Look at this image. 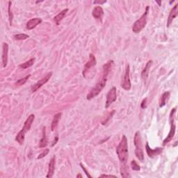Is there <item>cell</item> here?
Wrapping results in <instances>:
<instances>
[{
	"label": "cell",
	"mask_w": 178,
	"mask_h": 178,
	"mask_svg": "<svg viewBox=\"0 0 178 178\" xmlns=\"http://www.w3.org/2000/svg\"><path fill=\"white\" fill-rule=\"evenodd\" d=\"M170 98V92L166 91L162 95L161 100L159 101V106L160 107H163L164 106L166 105V104L168 102V100Z\"/></svg>",
	"instance_id": "44dd1931"
},
{
	"label": "cell",
	"mask_w": 178,
	"mask_h": 178,
	"mask_svg": "<svg viewBox=\"0 0 178 178\" xmlns=\"http://www.w3.org/2000/svg\"><path fill=\"white\" fill-rule=\"evenodd\" d=\"M129 71H130V70H129V65L128 64L127 65L126 68H125V73L121 83V87L123 89H125V90H130L131 86V80L130 78H129Z\"/></svg>",
	"instance_id": "ba28073f"
},
{
	"label": "cell",
	"mask_w": 178,
	"mask_h": 178,
	"mask_svg": "<svg viewBox=\"0 0 178 178\" xmlns=\"http://www.w3.org/2000/svg\"><path fill=\"white\" fill-rule=\"evenodd\" d=\"M115 112H116L115 110H113V111H112V113H111L109 114V116H108L107 118H106L104 121L102 122V125H105V124H106V123H107L108 121H109V119H110V118H111L112 116H113V114L115 113Z\"/></svg>",
	"instance_id": "f1b7e54d"
},
{
	"label": "cell",
	"mask_w": 178,
	"mask_h": 178,
	"mask_svg": "<svg viewBox=\"0 0 178 178\" xmlns=\"http://www.w3.org/2000/svg\"><path fill=\"white\" fill-rule=\"evenodd\" d=\"M42 22V19L40 18H33L32 20H29L27 23L26 27L28 30H32L34 29L36 27H37L38 24H40Z\"/></svg>",
	"instance_id": "5bb4252c"
},
{
	"label": "cell",
	"mask_w": 178,
	"mask_h": 178,
	"mask_svg": "<svg viewBox=\"0 0 178 178\" xmlns=\"http://www.w3.org/2000/svg\"><path fill=\"white\" fill-rule=\"evenodd\" d=\"M35 119V116L34 114H31L29 116L27 119L26 120V121L24 122V126L22 130L19 131V133L17 134V135L15 137V140L19 143L20 145H22L24 141V138H25V134L28 131L30 130L31 127H32L33 123H34Z\"/></svg>",
	"instance_id": "3957f363"
},
{
	"label": "cell",
	"mask_w": 178,
	"mask_h": 178,
	"mask_svg": "<svg viewBox=\"0 0 178 178\" xmlns=\"http://www.w3.org/2000/svg\"><path fill=\"white\" fill-rule=\"evenodd\" d=\"M80 166H81V167H82L83 171H84V173H85V174H86V175L87 177H90V178H92V176L90 175V174H89V173L88 172V171H87V170H86V168H85V166H84V165H83L82 164H80Z\"/></svg>",
	"instance_id": "f546056e"
},
{
	"label": "cell",
	"mask_w": 178,
	"mask_h": 178,
	"mask_svg": "<svg viewBox=\"0 0 178 178\" xmlns=\"http://www.w3.org/2000/svg\"><path fill=\"white\" fill-rule=\"evenodd\" d=\"M177 146V141H176V142L175 143V144H174V146Z\"/></svg>",
	"instance_id": "8d00e7d4"
},
{
	"label": "cell",
	"mask_w": 178,
	"mask_h": 178,
	"mask_svg": "<svg viewBox=\"0 0 178 178\" xmlns=\"http://www.w3.org/2000/svg\"><path fill=\"white\" fill-rule=\"evenodd\" d=\"M50 152V150L49 149H46V150H44L43 152H42V153H40L39 155H38V156L37 157L38 159H42L44 158V156H46L47 155V154L49 153Z\"/></svg>",
	"instance_id": "83f0119b"
},
{
	"label": "cell",
	"mask_w": 178,
	"mask_h": 178,
	"mask_svg": "<svg viewBox=\"0 0 178 178\" xmlns=\"http://www.w3.org/2000/svg\"><path fill=\"white\" fill-rule=\"evenodd\" d=\"M149 9H150V6H148L146 7L144 13L142 15V16H141L139 20H137L136 22H134V24H133L132 31L133 32L135 33V34H139V33L141 32V31L145 28V27L146 26Z\"/></svg>",
	"instance_id": "277c9868"
},
{
	"label": "cell",
	"mask_w": 178,
	"mask_h": 178,
	"mask_svg": "<svg viewBox=\"0 0 178 178\" xmlns=\"http://www.w3.org/2000/svg\"><path fill=\"white\" fill-rule=\"evenodd\" d=\"M31 77V75H29L27 76H26L24 78L19 79L18 81H17V82L15 83L17 85H18V86H22V85H24L25 83L27 82V80L29 79V77Z\"/></svg>",
	"instance_id": "484cf974"
},
{
	"label": "cell",
	"mask_w": 178,
	"mask_h": 178,
	"mask_svg": "<svg viewBox=\"0 0 178 178\" xmlns=\"http://www.w3.org/2000/svg\"><path fill=\"white\" fill-rule=\"evenodd\" d=\"M67 11H68V9H64V10L62 11L61 12H60L59 14L57 15L55 17V18H54V20H55V22L57 23V24H59L60 21L62 20L63 18H64L65 15L67 14Z\"/></svg>",
	"instance_id": "ffe728a7"
},
{
	"label": "cell",
	"mask_w": 178,
	"mask_h": 178,
	"mask_svg": "<svg viewBox=\"0 0 178 178\" xmlns=\"http://www.w3.org/2000/svg\"><path fill=\"white\" fill-rule=\"evenodd\" d=\"M131 167L132 168L133 171H139L141 170V167L139 166V165H138V164H137L136 161H134V160H132V161H131Z\"/></svg>",
	"instance_id": "4316f807"
},
{
	"label": "cell",
	"mask_w": 178,
	"mask_h": 178,
	"mask_svg": "<svg viewBox=\"0 0 178 178\" xmlns=\"http://www.w3.org/2000/svg\"><path fill=\"white\" fill-rule=\"evenodd\" d=\"M106 1H94V4H104V3H106Z\"/></svg>",
	"instance_id": "836d02e7"
},
{
	"label": "cell",
	"mask_w": 178,
	"mask_h": 178,
	"mask_svg": "<svg viewBox=\"0 0 178 178\" xmlns=\"http://www.w3.org/2000/svg\"><path fill=\"white\" fill-rule=\"evenodd\" d=\"M34 62H35V58H32V59L29 60L28 61L25 62V63H22V64H20V65H19V67H21V68H22V69L29 68V67H32V65H34Z\"/></svg>",
	"instance_id": "7402d4cb"
},
{
	"label": "cell",
	"mask_w": 178,
	"mask_h": 178,
	"mask_svg": "<svg viewBox=\"0 0 178 178\" xmlns=\"http://www.w3.org/2000/svg\"><path fill=\"white\" fill-rule=\"evenodd\" d=\"M121 176L124 178H127V177H131V175H129L128 173V170H127V166L125 165L123 166L121 168Z\"/></svg>",
	"instance_id": "603a6c76"
},
{
	"label": "cell",
	"mask_w": 178,
	"mask_h": 178,
	"mask_svg": "<svg viewBox=\"0 0 178 178\" xmlns=\"http://www.w3.org/2000/svg\"><path fill=\"white\" fill-rule=\"evenodd\" d=\"M116 153L118 156L119 160L122 163L125 164L128 159V143L126 136L123 135L122 137L121 142L116 148Z\"/></svg>",
	"instance_id": "7a4b0ae2"
},
{
	"label": "cell",
	"mask_w": 178,
	"mask_h": 178,
	"mask_svg": "<svg viewBox=\"0 0 178 178\" xmlns=\"http://www.w3.org/2000/svg\"><path fill=\"white\" fill-rule=\"evenodd\" d=\"M116 177V176L112 175H100L99 177Z\"/></svg>",
	"instance_id": "d6a6232c"
},
{
	"label": "cell",
	"mask_w": 178,
	"mask_h": 178,
	"mask_svg": "<svg viewBox=\"0 0 178 178\" xmlns=\"http://www.w3.org/2000/svg\"><path fill=\"white\" fill-rule=\"evenodd\" d=\"M146 102H147V98H145V99L143 100L142 103L141 104V107L142 109H145L146 107Z\"/></svg>",
	"instance_id": "4dcf8cb0"
},
{
	"label": "cell",
	"mask_w": 178,
	"mask_h": 178,
	"mask_svg": "<svg viewBox=\"0 0 178 178\" xmlns=\"http://www.w3.org/2000/svg\"><path fill=\"white\" fill-rule=\"evenodd\" d=\"M92 15L96 19H100L102 20V17L104 15V10L101 6H96L95 7L93 10Z\"/></svg>",
	"instance_id": "e0dca14e"
},
{
	"label": "cell",
	"mask_w": 178,
	"mask_h": 178,
	"mask_svg": "<svg viewBox=\"0 0 178 178\" xmlns=\"http://www.w3.org/2000/svg\"><path fill=\"white\" fill-rule=\"evenodd\" d=\"M55 156H53L51 159H50V163H49V168H48V173L46 177L47 178L52 177H53L54 174H55Z\"/></svg>",
	"instance_id": "9a60e30c"
},
{
	"label": "cell",
	"mask_w": 178,
	"mask_h": 178,
	"mask_svg": "<svg viewBox=\"0 0 178 178\" xmlns=\"http://www.w3.org/2000/svg\"><path fill=\"white\" fill-rule=\"evenodd\" d=\"M176 110H177V108H173V109L171 110V113H170L169 121L170 125H171V129H170L169 133H168L167 137H166L163 141V146H166V144H168V143L173 139L174 136H175L176 131V126L175 124V115L176 113Z\"/></svg>",
	"instance_id": "5b68a950"
},
{
	"label": "cell",
	"mask_w": 178,
	"mask_h": 178,
	"mask_svg": "<svg viewBox=\"0 0 178 178\" xmlns=\"http://www.w3.org/2000/svg\"><path fill=\"white\" fill-rule=\"evenodd\" d=\"M9 45L6 42H3L2 44V56H1V61H2V66L6 67L8 63V57H9Z\"/></svg>",
	"instance_id": "7c38bea8"
},
{
	"label": "cell",
	"mask_w": 178,
	"mask_h": 178,
	"mask_svg": "<svg viewBox=\"0 0 178 178\" xmlns=\"http://www.w3.org/2000/svg\"><path fill=\"white\" fill-rule=\"evenodd\" d=\"M146 152L148 154L149 157L150 158H154L156 156L159 155L163 151V148H156L155 149H152L150 148V147L149 146L148 142L146 143Z\"/></svg>",
	"instance_id": "30bf717a"
},
{
	"label": "cell",
	"mask_w": 178,
	"mask_h": 178,
	"mask_svg": "<svg viewBox=\"0 0 178 178\" xmlns=\"http://www.w3.org/2000/svg\"><path fill=\"white\" fill-rule=\"evenodd\" d=\"M96 63H97V61H96L95 57L93 54H90V59H89V61L86 63V65H85V66H84V70H83V75L85 77L86 73L88 72L89 70L92 67L95 66V65H96Z\"/></svg>",
	"instance_id": "8fae6325"
},
{
	"label": "cell",
	"mask_w": 178,
	"mask_h": 178,
	"mask_svg": "<svg viewBox=\"0 0 178 178\" xmlns=\"http://www.w3.org/2000/svg\"><path fill=\"white\" fill-rule=\"evenodd\" d=\"M156 3L158 4L159 6H161V1H156Z\"/></svg>",
	"instance_id": "d590c367"
},
{
	"label": "cell",
	"mask_w": 178,
	"mask_h": 178,
	"mask_svg": "<svg viewBox=\"0 0 178 178\" xmlns=\"http://www.w3.org/2000/svg\"><path fill=\"white\" fill-rule=\"evenodd\" d=\"M77 177H81V178H82L83 177H82V175H81V174H78V175H77Z\"/></svg>",
	"instance_id": "e575fe53"
},
{
	"label": "cell",
	"mask_w": 178,
	"mask_h": 178,
	"mask_svg": "<svg viewBox=\"0 0 178 178\" xmlns=\"http://www.w3.org/2000/svg\"><path fill=\"white\" fill-rule=\"evenodd\" d=\"M178 13V4H175L173 9H171V12L169 13L168 18V22H167V27H169L170 25L172 24L174 19L177 17Z\"/></svg>",
	"instance_id": "4fadbf2b"
},
{
	"label": "cell",
	"mask_w": 178,
	"mask_h": 178,
	"mask_svg": "<svg viewBox=\"0 0 178 178\" xmlns=\"http://www.w3.org/2000/svg\"><path fill=\"white\" fill-rule=\"evenodd\" d=\"M134 143L135 146V154L138 158V159L141 161H144V154L143 150L142 141H141V136L139 131H136L134 135Z\"/></svg>",
	"instance_id": "8992f818"
},
{
	"label": "cell",
	"mask_w": 178,
	"mask_h": 178,
	"mask_svg": "<svg viewBox=\"0 0 178 178\" xmlns=\"http://www.w3.org/2000/svg\"><path fill=\"white\" fill-rule=\"evenodd\" d=\"M61 116H62L61 113H58L56 114V115H55V116H54V118H53V120H52V122L51 124L52 131H54L56 128H57L59 120L61 119Z\"/></svg>",
	"instance_id": "ac0fdd59"
},
{
	"label": "cell",
	"mask_w": 178,
	"mask_h": 178,
	"mask_svg": "<svg viewBox=\"0 0 178 178\" xmlns=\"http://www.w3.org/2000/svg\"><path fill=\"white\" fill-rule=\"evenodd\" d=\"M152 64V60H150V61H148L147 62L146 66H145L144 69L143 70L142 72H141V77H142V79H144V80L146 82L147 80V79H148V75H149V72H150V69L151 65Z\"/></svg>",
	"instance_id": "2e32d148"
},
{
	"label": "cell",
	"mask_w": 178,
	"mask_h": 178,
	"mask_svg": "<svg viewBox=\"0 0 178 178\" xmlns=\"http://www.w3.org/2000/svg\"><path fill=\"white\" fill-rule=\"evenodd\" d=\"M11 1H9V8H8V13H9V22H10V25L12 24L13 22V15L12 13V11L11 10Z\"/></svg>",
	"instance_id": "d4e9b609"
},
{
	"label": "cell",
	"mask_w": 178,
	"mask_h": 178,
	"mask_svg": "<svg viewBox=\"0 0 178 178\" xmlns=\"http://www.w3.org/2000/svg\"><path fill=\"white\" fill-rule=\"evenodd\" d=\"M117 99V89L115 86L112 87L106 95V100L105 103V108L107 109Z\"/></svg>",
	"instance_id": "52a82bcc"
},
{
	"label": "cell",
	"mask_w": 178,
	"mask_h": 178,
	"mask_svg": "<svg viewBox=\"0 0 178 178\" xmlns=\"http://www.w3.org/2000/svg\"><path fill=\"white\" fill-rule=\"evenodd\" d=\"M58 141H59V137H58V136H56V137H55V140H54V141H53V143H52V147L55 146V145L57 144Z\"/></svg>",
	"instance_id": "1f68e13d"
},
{
	"label": "cell",
	"mask_w": 178,
	"mask_h": 178,
	"mask_svg": "<svg viewBox=\"0 0 178 178\" xmlns=\"http://www.w3.org/2000/svg\"><path fill=\"white\" fill-rule=\"evenodd\" d=\"M14 38L15 40H25L27 38H28L29 36V35H27L25 34H17V35H14Z\"/></svg>",
	"instance_id": "cb8c5ba5"
},
{
	"label": "cell",
	"mask_w": 178,
	"mask_h": 178,
	"mask_svg": "<svg viewBox=\"0 0 178 178\" xmlns=\"http://www.w3.org/2000/svg\"><path fill=\"white\" fill-rule=\"evenodd\" d=\"M47 146V136H46V128L45 127H43V128H42V136L41 139H40L39 147L40 148H42Z\"/></svg>",
	"instance_id": "d6986e66"
},
{
	"label": "cell",
	"mask_w": 178,
	"mask_h": 178,
	"mask_svg": "<svg viewBox=\"0 0 178 178\" xmlns=\"http://www.w3.org/2000/svg\"><path fill=\"white\" fill-rule=\"evenodd\" d=\"M52 76V72H50L48 73V74L46 75L45 77H44L43 78L40 79V80L38 81V82H37L35 84L34 86H33L32 87V93H34L36 91H37V90L39 89L40 88H41V87L43 86V85H44L47 83L48 81L50 80V79L51 78V77Z\"/></svg>",
	"instance_id": "9c48e42d"
},
{
	"label": "cell",
	"mask_w": 178,
	"mask_h": 178,
	"mask_svg": "<svg viewBox=\"0 0 178 178\" xmlns=\"http://www.w3.org/2000/svg\"><path fill=\"white\" fill-rule=\"evenodd\" d=\"M113 65V61H109L108 63H106L105 65H104L103 66V72H102V77L101 80L95 85V86L92 89L91 91L88 93V94L87 95V100H90L95 97L98 96L100 92L102 91V89L105 87L106 84V82H107V77L109 75V73L110 72L112 65Z\"/></svg>",
	"instance_id": "6da1fadb"
}]
</instances>
